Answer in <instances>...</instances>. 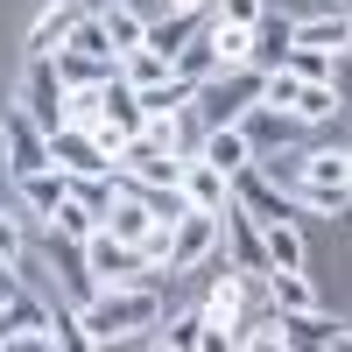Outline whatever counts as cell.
<instances>
[{
  "label": "cell",
  "mask_w": 352,
  "mask_h": 352,
  "mask_svg": "<svg viewBox=\"0 0 352 352\" xmlns=\"http://www.w3.org/2000/svg\"><path fill=\"white\" fill-rule=\"evenodd\" d=\"M240 310H247V289H240V268H226L212 282V296H204V324H212V345L204 352H226L232 331H240Z\"/></svg>",
  "instance_id": "cell-9"
},
{
  "label": "cell",
  "mask_w": 352,
  "mask_h": 352,
  "mask_svg": "<svg viewBox=\"0 0 352 352\" xmlns=\"http://www.w3.org/2000/svg\"><path fill=\"white\" fill-rule=\"evenodd\" d=\"M261 8H268V0H212V21L219 28H254Z\"/></svg>",
  "instance_id": "cell-32"
},
{
  "label": "cell",
  "mask_w": 352,
  "mask_h": 352,
  "mask_svg": "<svg viewBox=\"0 0 352 352\" xmlns=\"http://www.w3.org/2000/svg\"><path fill=\"white\" fill-rule=\"evenodd\" d=\"M268 289H275V310H310L317 303V289L303 268H268Z\"/></svg>",
  "instance_id": "cell-26"
},
{
  "label": "cell",
  "mask_w": 352,
  "mask_h": 352,
  "mask_svg": "<svg viewBox=\"0 0 352 352\" xmlns=\"http://www.w3.org/2000/svg\"><path fill=\"white\" fill-rule=\"evenodd\" d=\"M0 148H8V176L21 184V176H36V169L50 162V134L14 106V113H0Z\"/></svg>",
  "instance_id": "cell-8"
},
{
  "label": "cell",
  "mask_w": 352,
  "mask_h": 352,
  "mask_svg": "<svg viewBox=\"0 0 352 352\" xmlns=\"http://www.w3.org/2000/svg\"><path fill=\"white\" fill-rule=\"evenodd\" d=\"M345 184H352V148H345Z\"/></svg>",
  "instance_id": "cell-36"
},
{
  "label": "cell",
  "mask_w": 352,
  "mask_h": 352,
  "mask_svg": "<svg viewBox=\"0 0 352 352\" xmlns=\"http://www.w3.org/2000/svg\"><path fill=\"white\" fill-rule=\"evenodd\" d=\"M197 155L212 162V169H226V176H240V169L254 162V141L240 134V120H232V127H204V141H197Z\"/></svg>",
  "instance_id": "cell-15"
},
{
  "label": "cell",
  "mask_w": 352,
  "mask_h": 352,
  "mask_svg": "<svg viewBox=\"0 0 352 352\" xmlns=\"http://www.w3.org/2000/svg\"><path fill=\"white\" fill-rule=\"evenodd\" d=\"M99 21H106V36H113V56L141 50V36H148V14H134L127 0H106V8H99Z\"/></svg>",
  "instance_id": "cell-23"
},
{
  "label": "cell",
  "mask_w": 352,
  "mask_h": 352,
  "mask_svg": "<svg viewBox=\"0 0 352 352\" xmlns=\"http://www.w3.org/2000/svg\"><path fill=\"white\" fill-rule=\"evenodd\" d=\"M261 99V71L254 64H232V71H212L197 85V106H204V127H232L240 113Z\"/></svg>",
  "instance_id": "cell-2"
},
{
  "label": "cell",
  "mask_w": 352,
  "mask_h": 352,
  "mask_svg": "<svg viewBox=\"0 0 352 352\" xmlns=\"http://www.w3.org/2000/svg\"><path fill=\"white\" fill-rule=\"evenodd\" d=\"M261 247H268V268H303V232H296V219H261Z\"/></svg>",
  "instance_id": "cell-22"
},
{
  "label": "cell",
  "mask_w": 352,
  "mask_h": 352,
  "mask_svg": "<svg viewBox=\"0 0 352 352\" xmlns=\"http://www.w3.org/2000/svg\"><path fill=\"white\" fill-rule=\"evenodd\" d=\"M296 204H303V212H345L352 184H303V176H296Z\"/></svg>",
  "instance_id": "cell-29"
},
{
  "label": "cell",
  "mask_w": 352,
  "mask_h": 352,
  "mask_svg": "<svg viewBox=\"0 0 352 352\" xmlns=\"http://www.w3.org/2000/svg\"><path fill=\"white\" fill-rule=\"evenodd\" d=\"M204 21H212V0H204V8H169L162 21H148V36H141V43H148L155 56H176V50H184Z\"/></svg>",
  "instance_id": "cell-14"
},
{
  "label": "cell",
  "mask_w": 352,
  "mask_h": 352,
  "mask_svg": "<svg viewBox=\"0 0 352 352\" xmlns=\"http://www.w3.org/2000/svg\"><path fill=\"white\" fill-rule=\"evenodd\" d=\"M289 43H296V21H289V14H275V8H261V21L247 28V64H254L261 78H268V71H282Z\"/></svg>",
  "instance_id": "cell-11"
},
{
  "label": "cell",
  "mask_w": 352,
  "mask_h": 352,
  "mask_svg": "<svg viewBox=\"0 0 352 352\" xmlns=\"http://www.w3.org/2000/svg\"><path fill=\"white\" fill-rule=\"evenodd\" d=\"M50 226L64 232V240H92V232H99V212H92L85 197H64V204L50 212Z\"/></svg>",
  "instance_id": "cell-28"
},
{
  "label": "cell",
  "mask_w": 352,
  "mask_h": 352,
  "mask_svg": "<svg viewBox=\"0 0 352 352\" xmlns=\"http://www.w3.org/2000/svg\"><path fill=\"white\" fill-rule=\"evenodd\" d=\"M85 261H92L99 289H127V282H155V275H162V268H148V261H141L134 240H120V232H106V226L85 240Z\"/></svg>",
  "instance_id": "cell-3"
},
{
  "label": "cell",
  "mask_w": 352,
  "mask_h": 352,
  "mask_svg": "<svg viewBox=\"0 0 352 352\" xmlns=\"http://www.w3.org/2000/svg\"><path fill=\"white\" fill-rule=\"evenodd\" d=\"M21 254H28V240H21V219H8V212H0V261H14V268H21Z\"/></svg>",
  "instance_id": "cell-33"
},
{
  "label": "cell",
  "mask_w": 352,
  "mask_h": 352,
  "mask_svg": "<svg viewBox=\"0 0 352 352\" xmlns=\"http://www.w3.org/2000/svg\"><path fill=\"white\" fill-rule=\"evenodd\" d=\"M232 345H254V352H275V345H282V317H275V324H261V331H232Z\"/></svg>",
  "instance_id": "cell-34"
},
{
  "label": "cell",
  "mask_w": 352,
  "mask_h": 352,
  "mask_svg": "<svg viewBox=\"0 0 352 352\" xmlns=\"http://www.w3.org/2000/svg\"><path fill=\"white\" fill-rule=\"evenodd\" d=\"M71 50H85V56H106V64H120V56H113V36H106V21H99V8H85L78 14V28L64 36Z\"/></svg>",
  "instance_id": "cell-27"
},
{
  "label": "cell",
  "mask_w": 352,
  "mask_h": 352,
  "mask_svg": "<svg viewBox=\"0 0 352 352\" xmlns=\"http://www.w3.org/2000/svg\"><path fill=\"white\" fill-rule=\"evenodd\" d=\"M78 14H85V0H50V8L36 14V28H28V56H50L78 28Z\"/></svg>",
  "instance_id": "cell-16"
},
{
  "label": "cell",
  "mask_w": 352,
  "mask_h": 352,
  "mask_svg": "<svg viewBox=\"0 0 352 352\" xmlns=\"http://www.w3.org/2000/svg\"><path fill=\"white\" fill-rule=\"evenodd\" d=\"M282 71H289V78H310V85H338V50H303V43H289Z\"/></svg>",
  "instance_id": "cell-24"
},
{
  "label": "cell",
  "mask_w": 352,
  "mask_h": 352,
  "mask_svg": "<svg viewBox=\"0 0 352 352\" xmlns=\"http://www.w3.org/2000/svg\"><path fill=\"white\" fill-rule=\"evenodd\" d=\"M219 254V212H176V232H169V275H190Z\"/></svg>",
  "instance_id": "cell-6"
},
{
  "label": "cell",
  "mask_w": 352,
  "mask_h": 352,
  "mask_svg": "<svg viewBox=\"0 0 352 352\" xmlns=\"http://www.w3.org/2000/svg\"><path fill=\"white\" fill-rule=\"evenodd\" d=\"M78 324H85V338H92V345L134 338V331H155V324H162V296H155V282L99 289L92 303H78Z\"/></svg>",
  "instance_id": "cell-1"
},
{
  "label": "cell",
  "mask_w": 352,
  "mask_h": 352,
  "mask_svg": "<svg viewBox=\"0 0 352 352\" xmlns=\"http://www.w3.org/2000/svg\"><path fill=\"white\" fill-rule=\"evenodd\" d=\"M296 176H303V184H345V155L338 148H317V155L296 162Z\"/></svg>",
  "instance_id": "cell-31"
},
{
  "label": "cell",
  "mask_w": 352,
  "mask_h": 352,
  "mask_svg": "<svg viewBox=\"0 0 352 352\" xmlns=\"http://www.w3.org/2000/svg\"><path fill=\"white\" fill-rule=\"evenodd\" d=\"M345 50H352V43H345Z\"/></svg>",
  "instance_id": "cell-40"
},
{
  "label": "cell",
  "mask_w": 352,
  "mask_h": 352,
  "mask_svg": "<svg viewBox=\"0 0 352 352\" xmlns=\"http://www.w3.org/2000/svg\"><path fill=\"white\" fill-rule=\"evenodd\" d=\"M120 78H127V85H155V78H169V56H155L148 43H141V50L120 56Z\"/></svg>",
  "instance_id": "cell-30"
},
{
  "label": "cell",
  "mask_w": 352,
  "mask_h": 352,
  "mask_svg": "<svg viewBox=\"0 0 352 352\" xmlns=\"http://www.w3.org/2000/svg\"><path fill=\"white\" fill-rule=\"evenodd\" d=\"M345 14H352V0H345Z\"/></svg>",
  "instance_id": "cell-39"
},
{
  "label": "cell",
  "mask_w": 352,
  "mask_h": 352,
  "mask_svg": "<svg viewBox=\"0 0 352 352\" xmlns=\"http://www.w3.org/2000/svg\"><path fill=\"white\" fill-rule=\"evenodd\" d=\"M232 204H247L254 219H296V204H289V190H275V176L261 169V162H247L240 176H232Z\"/></svg>",
  "instance_id": "cell-12"
},
{
  "label": "cell",
  "mask_w": 352,
  "mask_h": 352,
  "mask_svg": "<svg viewBox=\"0 0 352 352\" xmlns=\"http://www.w3.org/2000/svg\"><path fill=\"white\" fill-rule=\"evenodd\" d=\"M261 99L296 113V120H331L338 113V85H310V78H289V71H268L261 78Z\"/></svg>",
  "instance_id": "cell-5"
},
{
  "label": "cell",
  "mask_w": 352,
  "mask_h": 352,
  "mask_svg": "<svg viewBox=\"0 0 352 352\" xmlns=\"http://www.w3.org/2000/svg\"><path fill=\"white\" fill-rule=\"evenodd\" d=\"M21 296V268H14V261H0V303H14Z\"/></svg>",
  "instance_id": "cell-35"
},
{
  "label": "cell",
  "mask_w": 352,
  "mask_h": 352,
  "mask_svg": "<svg viewBox=\"0 0 352 352\" xmlns=\"http://www.w3.org/2000/svg\"><path fill=\"white\" fill-rule=\"evenodd\" d=\"M50 64H56V78H64V92H92V85L113 71L106 56H85V50H71V43H56V50H50Z\"/></svg>",
  "instance_id": "cell-18"
},
{
  "label": "cell",
  "mask_w": 352,
  "mask_h": 352,
  "mask_svg": "<svg viewBox=\"0 0 352 352\" xmlns=\"http://www.w3.org/2000/svg\"><path fill=\"white\" fill-rule=\"evenodd\" d=\"M50 162L64 169V176H106L113 169V148L92 134V127H78V120H64L50 134Z\"/></svg>",
  "instance_id": "cell-7"
},
{
  "label": "cell",
  "mask_w": 352,
  "mask_h": 352,
  "mask_svg": "<svg viewBox=\"0 0 352 352\" xmlns=\"http://www.w3.org/2000/svg\"><path fill=\"white\" fill-rule=\"evenodd\" d=\"M169 71H176V78H190V85H204L212 71H226V64H219V43H212V28H197V36H190L184 50L169 56Z\"/></svg>",
  "instance_id": "cell-21"
},
{
  "label": "cell",
  "mask_w": 352,
  "mask_h": 352,
  "mask_svg": "<svg viewBox=\"0 0 352 352\" xmlns=\"http://www.w3.org/2000/svg\"><path fill=\"white\" fill-rule=\"evenodd\" d=\"M176 190H184L190 212H226V204H232V176L212 169L204 155H184V169H176Z\"/></svg>",
  "instance_id": "cell-10"
},
{
  "label": "cell",
  "mask_w": 352,
  "mask_h": 352,
  "mask_svg": "<svg viewBox=\"0 0 352 352\" xmlns=\"http://www.w3.org/2000/svg\"><path fill=\"white\" fill-rule=\"evenodd\" d=\"M345 338H352V317H345Z\"/></svg>",
  "instance_id": "cell-38"
},
{
  "label": "cell",
  "mask_w": 352,
  "mask_h": 352,
  "mask_svg": "<svg viewBox=\"0 0 352 352\" xmlns=\"http://www.w3.org/2000/svg\"><path fill=\"white\" fill-rule=\"evenodd\" d=\"M134 99H141V113L148 120H162V113H184V106H197V85L190 78H155V85H134Z\"/></svg>",
  "instance_id": "cell-17"
},
{
  "label": "cell",
  "mask_w": 352,
  "mask_h": 352,
  "mask_svg": "<svg viewBox=\"0 0 352 352\" xmlns=\"http://www.w3.org/2000/svg\"><path fill=\"white\" fill-rule=\"evenodd\" d=\"M282 317V345H303V352H331L338 338H345V324H338V317H324V310H275Z\"/></svg>",
  "instance_id": "cell-13"
},
{
  "label": "cell",
  "mask_w": 352,
  "mask_h": 352,
  "mask_svg": "<svg viewBox=\"0 0 352 352\" xmlns=\"http://www.w3.org/2000/svg\"><path fill=\"white\" fill-rule=\"evenodd\" d=\"M155 338L176 345V352H204V345H212V324H204V310H184V317H169Z\"/></svg>",
  "instance_id": "cell-25"
},
{
  "label": "cell",
  "mask_w": 352,
  "mask_h": 352,
  "mask_svg": "<svg viewBox=\"0 0 352 352\" xmlns=\"http://www.w3.org/2000/svg\"><path fill=\"white\" fill-rule=\"evenodd\" d=\"M64 197H71V176L56 169V162H43L36 176H21V204H28V212H36V219H50V212H56V204H64Z\"/></svg>",
  "instance_id": "cell-19"
},
{
  "label": "cell",
  "mask_w": 352,
  "mask_h": 352,
  "mask_svg": "<svg viewBox=\"0 0 352 352\" xmlns=\"http://www.w3.org/2000/svg\"><path fill=\"white\" fill-rule=\"evenodd\" d=\"M85 8H106V0H85Z\"/></svg>",
  "instance_id": "cell-37"
},
{
  "label": "cell",
  "mask_w": 352,
  "mask_h": 352,
  "mask_svg": "<svg viewBox=\"0 0 352 352\" xmlns=\"http://www.w3.org/2000/svg\"><path fill=\"white\" fill-rule=\"evenodd\" d=\"M296 43H303V50H345V43H352V14H345V8L303 14V21H296Z\"/></svg>",
  "instance_id": "cell-20"
},
{
  "label": "cell",
  "mask_w": 352,
  "mask_h": 352,
  "mask_svg": "<svg viewBox=\"0 0 352 352\" xmlns=\"http://www.w3.org/2000/svg\"><path fill=\"white\" fill-rule=\"evenodd\" d=\"M64 78H56V64H50V56H28V71H21V92H14V106L28 113V120H36L43 134H56V127H64Z\"/></svg>",
  "instance_id": "cell-4"
}]
</instances>
